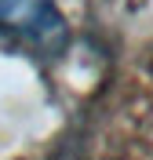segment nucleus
<instances>
[{
    "label": "nucleus",
    "instance_id": "nucleus-1",
    "mask_svg": "<svg viewBox=\"0 0 153 160\" xmlns=\"http://www.w3.org/2000/svg\"><path fill=\"white\" fill-rule=\"evenodd\" d=\"M0 40L40 58H59L69 44V26L55 0H0Z\"/></svg>",
    "mask_w": 153,
    "mask_h": 160
}]
</instances>
